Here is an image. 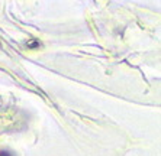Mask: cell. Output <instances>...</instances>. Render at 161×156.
<instances>
[{"mask_svg": "<svg viewBox=\"0 0 161 156\" xmlns=\"http://www.w3.org/2000/svg\"><path fill=\"white\" fill-rule=\"evenodd\" d=\"M0 156H12V155L8 152H0Z\"/></svg>", "mask_w": 161, "mask_h": 156, "instance_id": "1", "label": "cell"}]
</instances>
